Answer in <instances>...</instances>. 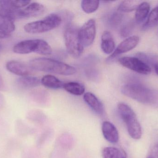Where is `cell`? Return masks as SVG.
I'll list each match as a JSON object with an SVG mask.
<instances>
[{
    "instance_id": "25",
    "label": "cell",
    "mask_w": 158,
    "mask_h": 158,
    "mask_svg": "<svg viewBox=\"0 0 158 158\" xmlns=\"http://www.w3.org/2000/svg\"><path fill=\"white\" fill-rule=\"evenodd\" d=\"M99 6V1L84 0L81 2V7L85 13L91 14L95 12Z\"/></svg>"
},
{
    "instance_id": "4",
    "label": "cell",
    "mask_w": 158,
    "mask_h": 158,
    "mask_svg": "<svg viewBox=\"0 0 158 158\" xmlns=\"http://www.w3.org/2000/svg\"><path fill=\"white\" fill-rule=\"evenodd\" d=\"M13 51L20 54L35 53L43 55H50L52 53L50 45L46 41L40 39L22 41L14 46Z\"/></svg>"
},
{
    "instance_id": "21",
    "label": "cell",
    "mask_w": 158,
    "mask_h": 158,
    "mask_svg": "<svg viewBox=\"0 0 158 158\" xmlns=\"http://www.w3.org/2000/svg\"><path fill=\"white\" fill-rule=\"evenodd\" d=\"M103 158H127L124 151L114 147H106L102 151Z\"/></svg>"
},
{
    "instance_id": "11",
    "label": "cell",
    "mask_w": 158,
    "mask_h": 158,
    "mask_svg": "<svg viewBox=\"0 0 158 158\" xmlns=\"http://www.w3.org/2000/svg\"><path fill=\"white\" fill-rule=\"evenodd\" d=\"M15 29L14 19L9 16L0 14V39L10 37Z\"/></svg>"
},
{
    "instance_id": "19",
    "label": "cell",
    "mask_w": 158,
    "mask_h": 158,
    "mask_svg": "<svg viewBox=\"0 0 158 158\" xmlns=\"http://www.w3.org/2000/svg\"><path fill=\"white\" fill-rule=\"evenodd\" d=\"M150 9V4L147 2H144L139 4L135 12V22L139 24L143 21L147 17Z\"/></svg>"
},
{
    "instance_id": "22",
    "label": "cell",
    "mask_w": 158,
    "mask_h": 158,
    "mask_svg": "<svg viewBox=\"0 0 158 158\" xmlns=\"http://www.w3.org/2000/svg\"><path fill=\"white\" fill-rule=\"evenodd\" d=\"M123 18V15L122 13L118 10L114 11L107 17L106 23L111 28H116L121 24Z\"/></svg>"
},
{
    "instance_id": "1",
    "label": "cell",
    "mask_w": 158,
    "mask_h": 158,
    "mask_svg": "<svg viewBox=\"0 0 158 158\" xmlns=\"http://www.w3.org/2000/svg\"><path fill=\"white\" fill-rule=\"evenodd\" d=\"M29 66L31 70L64 76L72 75L76 72V69L72 66L47 58H38L32 59L30 61Z\"/></svg>"
},
{
    "instance_id": "26",
    "label": "cell",
    "mask_w": 158,
    "mask_h": 158,
    "mask_svg": "<svg viewBox=\"0 0 158 158\" xmlns=\"http://www.w3.org/2000/svg\"><path fill=\"white\" fill-rule=\"evenodd\" d=\"M135 20H131L124 24L121 28L120 33L123 38L129 37L133 31L135 27Z\"/></svg>"
},
{
    "instance_id": "30",
    "label": "cell",
    "mask_w": 158,
    "mask_h": 158,
    "mask_svg": "<svg viewBox=\"0 0 158 158\" xmlns=\"http://www.w3.org/2000/svg\"><path fill=\"white\" fill-rule=\"evenodd\" d=\"M2 49V45H1V44H0V51H1V50Z\"/></svg>"
},
{
    "instance_id": "18",
    "label": "cell",
    "mask_w": 158,
    "mask_h": 158,
    "mask_svg": "<svg viewBox=\"0 0 158 158\" xmlns=\"http://www.w3.org/2000/svg\"><path fill=\"white\" fill-rule=\"evenodd\" d=\"M41 83L46 88L57 89L63 88L64 83L55 76L46 75L44 76L41 80Z\"/></svg>"
},
{
    "instance_id": "24",
    "label": "cell",
    "mask_w": 158,
    "mask_h": 158,
    "mask_svg": "<svg viewBox=\"0 0 158 158\" xmlns=\"http://www.w3.org/2000/svg\"><path fill=\"white\" fill-rule=\"evenodd\" d=\"M139 4L136 1H123L118 6V11L121 13H129L136 9Z\"/></svg>"
},
{
    "instance_id": "8",
    "label": "cell",
    "mask_w": 158,
    "mask_h": 158,
    "mask_svg": "<svg viewBox=\"0 0 158 158\" xmlns=\"http://www.w3.org/2000/svg\"><path fill=\"white\" fill-rule=\"evenodd\" d=\"M96 34V22L94 19L87 20L79 29V36L84 47L91 45L94 41Z\"/></svg>"
},
{
    "instance_id": "6",
    "label": "cell",
    "mask_w": 158,
    "mask_h": 158,
    "mask_svg": "<svg viewBox=\"0 0 158 158\" xmlns=\"http://www.w3.org/2000/svg\"><path fill=\"white\" fill-rule=\"evenodd\" d=\"M64 37L66 47L69 54L75 58L80 57L83 53L84 47L79 39L78 29L69 24L65 30Z\"/></svg>"
},
{
    "instance_id": "28",
    "label": "cell",
    "mask_w": 158,
    "mask_h": 158,
    "mask_svg": "<svg viewBox=\"0 0 158 158\" xmlns=\"http://www.w3.org/2000/svg\"><path fill=\"white\" fill-rule=\"evenodd\" d=\"M4 104V98L2 95L0 93V108L3 106Z\"/></svg>"
},
{
    "instance_id": "5",
    "label": "cell",
    "mask_w": 158,
    "mask_h": 158,
    "mask_svg": "<svg viewBox=\"0 0 158 158\" xmlns=\"http://www.w3.org/2000/svg\"><path fill=\"white\" fill-rule=\"evenodd\" d=\"M60 15L52 14L41 20L27 23L24 26L25 31L31 34L44 33L57 28L62 23Z\"/></svg>"
},
{
    "instance_id": "9",
    "label": "cell",
    "mask_w": 158,
    "mask_h": 158,
    "mask_svg": "<svg viewBox=\"0 0 158 158\" xmlns=\"http://www.w3.org/2000/svg\"><path fill=\"white\" fill-rule=\"evenodd\" d=\"M139 41L140 38L136 35L130 36L126 38L119 44L113 53L107 58L106 62L108 63L113 62L120 55L132 50L137 46Z\"/></svg>"
},
{
    "instance_id": "10",
    "label": "cell",
    "mask_w": 158,
    "mask_h": 158,
    "mask_svg": "<svg viewBox=\"0 0 158 158\" xmlns=\"http://www.w3.org/2000/svg\"><path fill=\"white\" fill-rule=\"evenodd\" d=\"M45 9L44 6L40 3H31L25 8L19 10L17 19L40 16L44 14Z\"/></svg>"
},
{
    "instance_id": "3",
    "label": "cell",
    "mask_w": 158,
    "mask_h": 158,
    "mask_svg": "<svg viewBox=\"0 0 158 158\" xmlns=\"http://www.w3.org/2000/svg\"><path fill=\"white\" fill-rule=\"evenodd\" d=\"M118 109L121 117L126 124L130 136L135 140L140 139L142 135V128L133 109L123 103L118 105Z\"/></svg>"
},
{
    "instance_id": "29",
    "label": "cell",
    "mask_w": 158,
    "mask_h": 158,
    "mask_svg": "<svg viewBox=\"0 0 158 158\" xmlns=\"http://www.w3.org/2000/svg\"><path fill=\"white\" fill-rule=\"evenodd\" d=\"M4 88V83L1 76H0V90L3 89Z\"/></svg>"
},
{
    "instance_id": "23",
    "label": "cell",
    "mask_w": 158,
    "mask_h": 158,
    "mask_svg": "<svg viewBox=\"0 0 158 158\" xmlns=\"http://www.w3.org/2000/svg\"><path fill=\"white\" fill-rule=\"evenodd\" d=\"M158 25V5L148 15L147 20L143 25V30L149 29Z\"/></svg>"
},
{
    "instance_id": "13",
    "label": "cell",
    "mask_w": 158,
    "mask_h": 158,
    "mask_svg": "<svg viewBox=\"0 0 158 158\" xmlns=\"http://www.w3.org/2000/svg\"><path fill=\"white\" fill-rule=\"evenodd\" d=\"M103 136L106 140L111 143H116L118 142L119 134L115 126L109 122H104L102 124Z\"/></svg>"
},
{
    "instance_id": "27",
    "label": "cell",
    "mask_w": 158,
    "mask_h": 158,
    "mask_svg": "<svg viewBox=\"0 0 158 158\" xmlns=\"http://www.w3.org/2000/svg\"><path fill=\"white\" fill-rule=\"evenodd\" d=\"M148 158H158V144H157L152 147Z\"/></svg>"
},
{
    "instance_id": "20",
    "label": "cell",
    "mask_w": 158,
    "mask_h": 158,
    "mask_svg": "<svg viewBox=\"0 0 158 158\" xmlns=\"http://www.w3.org/2000/svg\"><path fill=\"white\" fill-rule=\"evenodd\" d=\"M63 88L68 92L76 96L82 95L85 91L84 86L77 82H70L64 83Z\"/></svg>"
},
{
    "instance_id": "31",
    "label": "cell",
    "mask_w": 158,
    "mask_h": 158,
    "mask_svg": "<svg viewBox=\"0 0 158 158\" xmlns=\"http://www.w3.org/2000/svg\"></svg>"
},
{
    "instance_id": "15",
    "label": "cell",
    "mask_w": 158,
    "mask_h": 158,
    "mask_svg": "<svg viewBox=\"0 0 158 158\" xmlns=\"http://www.w3.org/2000/svg\"><path fill=\"white\" fill-rule=\"evenodd\" d=\"M101 48L106 54H112L115 49V43L112 34L108 31H104L101 36Z\"/></svg>"
},
{
    "instance_id": "7",
    "label": "cell",
    "mask_w": 158,
    "mask_h": 158,
    "mask_svg": "<svg viewBox=\"0 0 158 158\" xmlns=\"http://www.w3.org/2000/svg\"><path fill=\"white\" fill-rule=\"evenodd\" d=\"M118 62L123 66L139 74L148 75L151 72L150 67L137 57H123L119 58Z\"/></svg>"
},
{
    "instance_id": "16",
    "label": "cell",
    "mask_w": 158,
    "mask_h": 158,
    "mask_svg": "<svg viewBox=\"0 0 158 158\" xmlns=\"http://www.w3.org/2000/svg\"><path fill=\"white\" fill-rule=\"evenodd\" d=\"M16 83L19 88L24 89H30L39 86L40 84L41 80L37 77L27 76L18 79Z\"/></svg>"
},
{
    "instance_id": "12",
    "label": "cell",
    "mask_w": 158,
    "mask_h": 158,
    "mask_svg": "<svg viewBox=\"0 0 158 158\" xmlns=\"http://www.w3.org/2000/svg\"><path fill=\"white\" fill-rule=\"evenodd\" d=\"M6 68L9 72L22 77L29 76L31 72V69L29 66L16 60H11L7 62Z\"/></svg>"
},
{
    "instance_id": "14",
    "label": "cell",
    "mask_w": 158,
    "mask_h": 158,
    "mask_svg": "<svg viewBox=\"0 0 158 158\" xmlns=\"http://www.w3.org/2000/svg\"><path fill=\"white\" fill-rule=\"evenodd\" d=\"M83 99L88 106L96 114L102 116L104 113V107L101 101L94 94L86 92L84 95Z\"/></svg>"
},
{
    "instance_id": "17",
    "label": "cell",
    "mask_w": 158,
    "mask_h": 158,
    "mask_svg": "<svg viewBox=\"0 0 158 158\" xmlns=\"http://www.w3.org/2000/svg\"><path fill=\"white\" fill-rule=\"evenodd\" d=\"M136 56V57L140 58L148 66H152L155 70V72L158 75V55L138 53Z\"/></svg>"
},
{
    "instance_id": "2",
    "label": "cell",
    "mask_w": 158,
    "mask_h": 158,
    "mask_svg": "<svg viewBox=\"0 0 158 158\" xmlns=\"http://www.w3.org/2000/svg\"><path fill=\"white\" fill-rule=\"evenodd\" d=\"M121 92L127 97L145 104H154L158 99V94L155 91L136 83L123 85Z\"/></svg>"
}]
</instances>
